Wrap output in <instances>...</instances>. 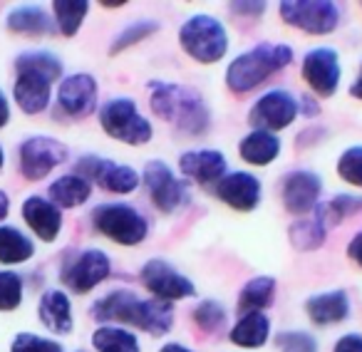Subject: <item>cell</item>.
<instances>
[{"label": "cell", "mask_w": 362, "mask_h": 352, "mask_svg": "<svg viewBox=\"0 0 362 352\" xmlns=\"http://www.w3.org/2000/svg\"><path fill=\"white\" fill-rule=\"evenodd\" d=\"M92 315L102 322L117 320L141 327L151 335H164V332L171 330L174 307H171V303L156 300V298L154 300H141L132 291H115L95 303Z\"/></svg>", "instance_id": "obj_1"}, {"label": "cell", "mask_w": 362, "mask_h": 352, "mask_svg": "<svg viewBox=\"0 0 362 352\" xmlns=\"http://www.w3.org/2000/svg\"><path fill=\"white\" fill-rule=\"evenodd\" d=\"M151 110L187 134H204L209 129V107L194 87L174 82H151Z\"/></svg>", "instance_id": "obj_2"}, {"label": "cell", "mask_w": 362, "mask_h": 352, "mask_svg": "<svg viewBox=\"0 0 362 352\" xmlns=\"http://www.w3.org/2000/svg\"><path fill=\"white\" fill-rule=\"evenodd\" d=\"M293 62V50L281 42H258L248 52L238 55L226 70V85L236 95L256 90L261 82H266L278 70Z\"/></svg>", "instance_id": "obj_3"}, {"label": "cell", "mask_w": 362, "mask_h": 352, "mask_svg": "<svg viewBox=\"0 0 362 352\" xmlns=\"http://www.w3.org/2000/svg\"><path fill=\"white\" fill-rule=\"evenodd\" d=\"M179 42L197 62L214 65L228 50V33L214 16H192L179 28Z\"/></svg>", "instance_id": "obj_4"}, {"label": "cell", "mask_w": 362, "mask_h": 352, "mask_svg": "<svg viewBox=\"0 0 362 352\" xmlns=\"http://www.w3.org/2000/svg\"><path fill=\"white\" fill-rule=\"evenodd\" d=\"M100 122L107 134L115 136L117 141H124V144L139 146L151 139V124L136 112L134 100H124V97L110 100L102 107Z\"/></svg>", "instance_id": "obj_5"}, {"label": "cell", "mask_w": 362, "mask_h": 352, "mask_svg": "<svg viewBox=\"0 0 362 352\" xmlns=\"http://www.w3.org/2000/svg\"><path fill=\"white\" fill-rule=\"evenodd\" d=\"M92 218H95L97 231L105 233L119 246H136L144 241L146 231H149L146 218L127 204H105V206L95 209Z\"/></svg>", "instance_id": "obj_6"}, {"label": "cell", "mask_w": 362, "mask_h": 352, "mask_svg": "<svg viewBox=\"0 0 362 352\" xmlns=\"http://www.w3.org/2000/svg\"><path fill=\"white\" fill-rule=\"evenodd\" d=\"M281 18L288 25L310 35H327L340 23V11L335 3L325 0H288L281 3Z\"/></svg>", "instance_id": "obj_7"}, {"label": "cell", "mask_w": 362, "mask_h": 352, "mask_svg": "<svg viewBox=\"0 0 362 352\" xmlns=\"http://www.w3.org/2000/svg\"><path fill=\"white\" fill-rule=\"evenodd\" d=\"M144 184L149 189L151 201L156 204V209L171 213L179 206L189 201V189L184 182H179L171 169L159 159H151L149 164L144 166Z\"/></svg>", "instance_id": "obj_8"}, {"label": "cell", "mask_w": 362, "mask_h": 352, "mask_svg": "<svg viewBox=\"0 0 362 352\" xmlns=\"http://www.w3.org/2000/svg\"><path fill=\"white\" fill-rule=\"evenodd\" d=\"M141 283L146 286V291L156 298V300H181V298H192L197 293L194 283L187 276H181L179 271L169 266L161 258H151L146 261V266L141 268Z\"/></svg>", "instance_id": "obj_9"}, {"label": "cell", "mask_w": 362, "mask_h": 352, "mask_svg": "<svg viewBox=\"0 0 362 352\" xmlns=\"http://www.w3.org/2000/svg\"><path fill=\"white\" fill-rule=\"evenodd\" d=\"M82 179L87 182H97L102 189L115 194H132L139 187V174H136L132 166L115 164L110 159H97V156H85V159L77 164Z\"/></svg>", "instance_id": "obj_10"}, {"label": "cell", "mask_w": 362, "mask_h": 352, "mask_svg": "<svg viewBox=\"0 0 362 352\" xmlns=\"http://www.w3.org/2000/svg\"><path fill=\"white\" fill-rule=\"evenodd\" d=\"M296 117H298V102L293 100L291 92L273 90V92H266V95L253 105L251 115H248V122L263 131H278V129L291 127Z\"/></svg>", "instance_id": "obj_11"}, {"label": "cell", "mask_w": 362, "mask_h": 352, "mask_svg": "<svg viewBox=\"0 0 362 352\" xmlns=\"http://www.w3.org/2000/svg\"><path fill=\"white\" fill-rule=\"evenodd\" d=\"M67 159L65 144L50 136H33L21 146V169L28 179L37 182L50 174L55 166H60Z\"/></svg>", "instance_id": "obj_12"}, {"label": "cell", "mask_w": 362, "mask_h": 352, "mask_svg": "<svg viewBox=\"0 0 362 352\" xmlns=\"http://www.w3.org/2000/svg\"><path fill=\"white\" fill-rule=\"evenodd\" d=\"M303 77L322 97L335 95L340 82V60L332 47H315L303 60Z\"/></svg>", "instance_id": "obj_13"}, {"label": "cell", "mask_w": 362, "mask_h": 352, "mask_svg": "<svg viewBox=\"0 0 362 352\" xmlns=\"http://www.w3.org/2000/svg\"><path fill=\"white\" fill-rule=\"evenodd\" d=\"M322 192L320 176L313 171H293L283 184V204L291 213H308L317 206Z\"/></svg>", "instance_id": "obj_14"}, {"label": "cell", "mask_w": 362, "mask_h": 352, "mask_svg": "<svg viewBox=\"0 0 362 352\" xmlns=\"http://www.w3.org/2000/svg\"><path fill=\"white\" fill-rule=\"evenodd\" d=\"M216 196L236 211H253L261 201V182L246 171H233L218 182Z\"/></svg>", "instance_id": "obj_15"}, {"label": "cell", "mask_w": 362, "mask_h": 352, "mask_svg": "<svg viewBox=\"0 0 362 352\" xmlns=\"http://www.w3.org/2000/svg\"><path fill=\"white\" fill-rule=\"evenodd\" d=\"M110 276V258L102 251H85L65 271V283L75 293H87Z\"/></svg>", "instance_id": "obj_16"}, {"label": "cell", "mask_w": 362, "mask_h": 352, "mask_svg": "<svg viewBox=\"0 0 362 352\" xmlns=\"http://www.w3.org/2000/svg\"><path fill=\"white\" fill-rule=\"evenodd\" d=\"M181 171L199 184H214L221 182L226 176V156L216 149H197L181 154L179 159Z\"/></svg>", "instance_id": "obj_17"}, {"label": "cell", "mask_w": 362, "mask_h": 352, "mask_svg": "<svg viewBox=\"0 0 362 352\" xmlns=\"http://www.w3.org/2000/svg\"><path fill=\"white\" fill-rule=\"evenodd\" d=\"M97 105V82L90 75H72L60 85V107L70 117H87Z\"/></svg>", "instance_id": "obj_18"}, {"label": "cell", "mask_w": 362, "mask_h": 352, "mask_svg": "<svg viewBox=\"0 0 362 352\" xmlns=\"http://www.w3.org/2000/svg\"><path fill=\"white\" fill-rule=\"evenodd\" d=\"M21 75L16 82V100L21 105L23 112L28 115H37L47 107L50 102V77H45L42 72L28 70V67H18Z\"/></svg>", "instance_id": "obj_19"}, {"label": "cell", "mask_w": 362, "mask_h": 352, "mask_svg": "<svg viewBox=\"0 0 362 352\" xmlns=\"http://www.w3.org/2000/svg\"><path fill=\"white\" fill-rule=\"evenodd\" d=\"M23 216H25L28 226H30L42 241H55L62 228L60 209L40 196H30L23 204Z\"/></svg>", "instance_id": "obj_20"}, {"label": "cell", "mask_w": 362, "mask_h": 352, "mask_svg": "<svg viewBox=\"0 0 362 352\" xmlns=\"http://www.w3.org/2000/svg\"><path fill=\"white\" fill-rule=\"evenodd\" d=\"M305 310L315 325H335V322L345 320L350 312V300H347L345 291H330L313 295L305 303Z\"/></svg>", "instance_id": "obj_21"}, {"label": "cell", "mask_w": 362, "mask_h": 352, "mask_svg": "<svg viewBox=\"0 0 362 352\" xmlns=\"http://www.w3.org/2000/svg\"><path fill=\"white\" fill-rule=\"evenodd\" d=\"M238 151H241V156L248 164L266 166V164H271V161H276V156L281 154V141H278V136H273L271 131L256 129L248 136H243L241 144H238Z\"/></svg>", "instance_id": "obj_22"}, {"label": "cell", "mask_w": 362, "mask_h": 352, "mask_svg": "<svg viewBox=\"0 0 362 352\" xmlns=\"http://www.w3.org/2000/svg\"><path fill=\"white\" fill-rule=\"evenodd\" d=\"M40 320L45 322L47 330L57 332V335H65L72 330V310L70 300H67L65 293L60 291H47L40 300Z\"/></svg>", "instance_id": "obj_23"}, {"label": "cell", "mask_w": 362, "mask_h": 352, "mask_svg": "<svg viewBox=\"0 0 362 352\" xmlns=\"http://www.w3.org/2000/svg\"><path fill=\"white\" fill-rule=\"evenodd\" d=\"M271 335V320L263 312H246L231 330V342L238 347H261Z\"/></svg>", "instance_id": "obj_24"}, {"label": "cell", "mask_w": 362, "mask_h": 352, "mask_svg": "<svg viewBox=\"0 0 362 352\" xmlns=\"http://www.w3.org/2000/svg\"><path fill=\"white\" fill-rule=\"evenodd\" d=\"M90 192H92V187L87 179H82L80 174H70V176H62V179H57V182L52 184L50 199L62 209H75L90 199Z\"/></svg>", "instance_id": "obj_25"}, {"label": "cell", "mask_w": 362, "mask_h": 352, "mask_svg": "<svg viewBox=\"0 0 362 352\" xmlns=\"http://www.w3.org/2000/svg\"><path fill=\"white\" fill-rule=\"evenodd\" d=\"M8 25L16 33H28V35H45L52 33V20L42 8L28 6V8H18L11 13L8 18Z\"/></svg>", "instance_id": "obj_26"}, {"label": "cell", "mask_w": 362, "mask_h": 352, "mask_svg": "<svg viewBox=\"0 0 362 352\" xmlns=\"http://www.w3.org/2000/svg\"><path fill=\"white\" fill-rule=\"evenodd\" d=\"M273 293H276V281L268 276H258L243 286L238 305H241V310L261 312V307H268L273 303Z\"/></svg>", "instance_id": "obj_27"}, {"label": "cell", "mask_w": 362, "mask_h": 352, "mask_svg": "<svg viewBox=\"0 0 362 352\" xmlns=\"http://www.w3.org/2000/svg\"><path fill=\"white\" fill-rule=\"evenodd\" d=\"M97 352H139V342L132 332L122 330V327H100L92 335Z\"/></svg>", "instance_id": "obj_28"}, {"label": "cell", "mask_w": 362, "mask_h": 352, "mask_svg": "<svg viewBox=\"0 0 362 352\" xmlns=\"http://www.w3.org/2000/svg\"><path fill=\"white\" fill-rule=\"evenodd\" d=\"M33 256V243L16 228H0V263H25Z\"/></svg>", "instance_id": "obj_29"}, {"label": "cell", "mask_w": 362, "mask_h": 352, "mask_svg": "<svg viewBox=\"0 0 362 352\" xmlns=\"http://www.w3.org/2000/svg\"><path fill=\"white\" fill-rule=\"evenodd\" d=\"M291 241L298 251H313L325 241V226L320 218H303L291 226Z\"/></svg>", "instance_id": "obj_30"}, {"label": "cell", "mask_w": 362, "mask_h": 352, "mask_svg": "<svg viewBox=\"0 0 362 352\" xmlns=\"http://www.w3.org/2000/svg\"><path fill=\"white\" fill-rule=\"evenodd\" d=\"M52 8H55L57 28H60L62 35H75L80 30L82 20H85L87 11H90V6L82 0H57Z\"/></svg>", "instance_id": "obj_31"}, {"label": "cell", "mask_w": 362, "mask_h": 352, "mask_svg": "<svg viewBox=\"0 0 362 352\" xmlns=\"http://www.w3.org/2000/svg\"><path fill=\"white\" fill-rule=\"evenodd\" d=\"M362 209V196H335L325 206L317 209V218L325 223H340L345 216H352Z\"/></svg>", "instance_id": "obj_32"}, {"label": "cell", "mask_w": 362, "mask_h": 352, "mask_svg": "<svg viewBox=\"0 0 362 352\" xmlns=\"http://www.w3.org/2000/svg\"><path fill=\"white\" fill-rule=\"evenodd\" d=\"M194 320L202 330L206 332H216L221 330V325L226 322V307L221 305L218 300H204L197 305L194 310Z\"/></svg>", "instance_id": "obj_33"}, {"label": "cell", "mask_w": 362, "mask_h": 352, "mask_svg": "<svg viewBox=\"0 0 362 352\" xmlns=\"http://www.w3.org/2000/svg\"><path fill=\"white\" fill-rule=\"evenodd\" d=\"M156 23L154 20H136V23H129V25L124 28V30L117 35L115 45H112V55H117V52H122L124 47H132L134 42L144 40V37H149L151 33H156Z\"/></svg>", "instance_id": "obj_34"}, {"label": "cell", "mask_w": 362, "mask_h": 352, "mask_svg": "<svg viewBox=\"0 0 362 352\" xmlns=\"http://www.w3.org/2000/svg\"><path fill=\"white\" fill-rule=\"evenodd\" d=\"M337 174L347 184L362 189V146H350L347 151H342L340 161H337Z\"/></svg>", "instance_id": "obj_35"}, {"label": "cell", "mask_w": 362, "mask_h": 352, "mask_svg": "<svg viewBox=\"0 0 362 352\" xmlns=\"http://www.w3.org/2000/svg\"><path fill=\"white\" fill-rule=\"evenodd\" d=\"M18 67H28V70H35V72H42L45 77L50 80H57L62 75V65L57 57L47 55V52H28L18 60Z\"/></svg>", "instance_id": "obj_36"}, {"label": "cell", "mask_w": 362, "mask_h": 352, "mask_svg": "<svg viewBox=\"0 0 362 352\" xmlns=\"http://www.w3.org/2000/svg\"><path fill=\"white\" fill-rule=\"evenodd\" d=\"M23 300V281L16 273H0V310H13Z\"/></svg>", "instance_id": "obj_37"}, {"label": "cell", "mask_w": 362, "mask_h": 352, "mask_svg": "<svg viewBox=\"0 0 362 352\" xmlns=\"http://www.w3.org/2000/svg\"><path fill=\"white\" fill-rule=\"evenodd\" d=\"M13 352H62V347L52 340H45V337L23 332V335H18L16 342H13Z\"/></svg>", "instance_id": "obj_38"}, {"label": "cell", "mask_w": 362, "mask_h": 352, "mask_svg": "<svg viewBox=\"0 0 362 352\" xmlns=\"http://www.w3.org/2000/svg\"><path fill=\"white\" fill-rule=\"evenodd\" d=\"M281 352H317V345L308 332H283L281 335Z\"/></svg>", "instance_id": "obj_39"}, {"label": "cell", "mask_w": 362, "mask_h": 352, "mask_svg": "<svg viewBox=\"0 0 362 352\" xmlns=\"http://www.w3.org/2000/svg\"><path fill=\"white\" fill-rule=\"evenodd\" d=\"M335 352H362V335H345L337 340Z\"/></svg>", "instance_id": "obj_40"}, {"label": "cell", "mask_w": 362, "mask_h": 352, "mask_svg": "<svg viewBox=\"0 0 362 352\" xmlns=\"http://www.w3.org/2000/svg\"><path fill=\"white\" fill-rule=\"evenodd\" d=\"M231 11L238 16H261L266 11V3H233Z\"/></svg>", "instance_id": "obj_41"}, {"label": "cell", "mask_w": 362, "mask_h": 352, "mask_svg": "<svg viewBox=\"0 0 362 352\" xmlns=\"http://www.w3.org/2000/svg\"><path fill=\"white\" fill-rule=\"evenodd\" d=\"M347 256H350L357 266H362V231L350 241V246H347Z\"/></svg>", "instance_id": "obj_42"}, {"label": "cell", "mask_w": 362, "mask_h": 352, "mask_svg": "<svg viewBox=\"0 0 362 352\" xmlns=\"http://www.w3.org/2000/svg\"><path fill=\"white\" fill-rule=\"evenodd\" d=\"M303 115H308V117H315L317 115L315 100H310V97H305V100H303Z\"/></svg>", "instance_id": "obj_43"}, {"label": "cell", "mask_w": 362, "mask_h": 352, "mask_svg": "<svg viewBox=\"0 0 362 352\" xmlns=\"http://www.w3.org/2000/svg\"><path fill=\"white\" fill-rule=\"evenodd\" d=\"M350 95H352V97H357V100H362V67H360V75H357V80L352 82Z\"/></svg>", "instance_id": "obj_44"}, {"label": "cell", "mask_w": 362, "mask_h": 352, "mask_svg": "<svg viewBox=\"0 0 362 352\" xmlns=\"http://www.w3.org/2000/svg\"><path fill=\"white\" fill-rule=\"evenodd\" d=\"M8 122V102L6 97H3V92H0V127Z\"/></svg>", "instance_id": "obj_45"}, {"label": "cell", "mask_w": 362, "mask_h": 352, "mask_svg": "<svg viewBox=\"0 0 362 352\" xmlns=\"http://www.w3.org/2000/svg\"><path fill=\"white\" fill-rule=\"evenodd\" d=\"M159 352H192V350H187V347H181V345H176V342H169V345H164Z\"/></svg>", "instance_id": "obj_46"}, {"label": "cell", "mask_w": 362, "mask_h": 352, "mask_svg": "<svg viewBox=\"0 0 362 352\" xmlns=\"http://www.w3.org/2000/svg\"><path fill=\"white\" fill-rule=\"evenodd\" d=\"M6 213H8V196L0 192V218H6Z\"/></svg>", "instance_id": "obj_47"}, {"label": "cell", "mask_w": 362, "mask_h": 352, "mask_svg": "<svg viewBox=\"0 0 362 352\" xmlns=\"http://www.w3.org/2000/svg\"><path fill=\"white\" fill-rule=\"evenodd\" d=\"M0 166H3V149H0Z\"/></svg>", "instance_id": "obj_48"}]
</instances>
